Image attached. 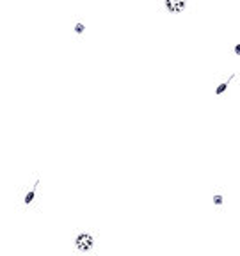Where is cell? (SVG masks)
Masks as SVG:
<instances>
[{
    "mask_svg": "<svg viewBox=\"0 0 240 256\" xmlns=\"http://www.w3.org/2000/svg\"><path fill=\"white\" fill-rule=\"evenodd\" d=\"M210 201H212V206L216 212H224V208L228 204V194L222 187H214L210 192Z\"/></svg>",
    "mask_w": 240,
    "mask_h": 256,
    "instance_id": "8992f818",
    "label": "cell"
},
{
    "mask_svg": "<svg viewBox=\"0 0 240 256\" xmlns=\"http://www.w3.org/2000/svg\"><path fill=\"white\" fill-rule=\"evenodd\" d=\"M40 187H41V172H34L25 184L16 187V212L30 214L40 204Z\"/></svg>",
    "mask_w": 240,
    "mask_h": 256,
    "instance_id": "6da1fadb",
    "label": "cell"
},
{
    "mask_svg": "<svg viewBox=\"0 0 240 256\" xmlns=\"http://www.w3.org/2000/svg\"><path fill=\"white\" fill-rule=\"evenodd\" d=\"M89 30V24L86 20V16L82 14H73L72 20H70V32H72L73 40H78V38H84Z\"/></svg>",
    "mask_w": 240,
    "mask_h": 256,
    "instance_id": "5b68a950",
    "label": "cell"
},
{
    "mask_svg": "<svg viewBox=\"0 0 240 256\" xmlns=\"http://www.w3.org/2000/svg\"><path fill=\"white\" fill-rule=\"evenodd\" d=\"M192 0H155L156 12L168 18H182L188 16Z\"/></svg>",
    "mask_w": 240,
    "mask_h": 256,
    "instance_id": "3957f363",
    "label": "cell"
},
{
    "mask_svg": "<svg viewBox=\"0 0 240 256\" xmlns=\"http://www.w3.org/2000/svg\"><path fill=\"white\" fill-rule=\"evenodd\" d=\"M100 248V233L94 228H76L72 233V249L78 256H94Z\"/></svg>",
    "mask_w": 240,
    "mask_h": 256,
    "instance_id": "7a4b0ae2",
    "label": "cell"
},
{
    "mask_svg": "<svg viewBox=\"0 0 240 256\" xmlns=\"http://www.w3.org/2000/svg\"><path fill=\"white\" fill-rule=\"evenodd\" d=\"M240 80L238 70H220V72L214 73L212 84H214V96L220 98L226 91L233 88Z\"/></svg>",
    "mask_w": 240,
    "mask_h": 256,
    "instance_id": "277c9868",
    "label": "cell"
}]
</instances>
